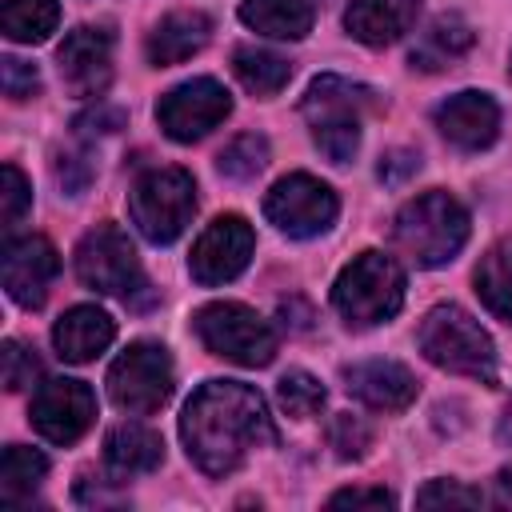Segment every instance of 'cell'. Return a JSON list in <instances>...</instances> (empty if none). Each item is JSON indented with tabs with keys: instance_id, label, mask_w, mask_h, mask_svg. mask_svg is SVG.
<instances>
[{
	"instance_id": "8fae6325",
	"label": "cell",
	"mask_w": 512,
	"mask_h": 512,
	"mask_svg": "<svg viewBox=\"0 0 512 512\" xmlns=\"http://www.w3.org/2000/svg\"><path fill=\"white\" fill-rule=\"evenodd\" d=\"M232 112V96L220 80L212 76H196V80H184L180 88L164 92L160 104H156V120L160 128L180 140V144H192L200 136H208L224 116Z\"/></svg>"
},
{
	"instance_id": "7402d4cb",
	"label": "cell",
	"mask_w": 512,
	"mask_h": 512,
	"mask_svg": "<svg viewBox=\"0 0 512 512\" xmlns=\"http://www.w3.org/2000/svg\"><path fill=\"white\" fill-rule=\"evenodd\" d=\"M240 20L272 40H300L312 32V4L308 0H244Z\"/></svg>"
},
{
	"instance_id": "8992f818",
	"label": "cell",
	"mask_w": 512,
	"mask_h": 512,
	"mask_svg": "<svg viewBox=\"0 0 512 512\" xmlns=\"http://www.w3.org/2000/svg\"><path fill=\"white\" fill-rule=\"evenodd\" d=\"M128 212L144 240L172 244L196 212V184L184 168H148L128 192Z\"/></svg>"
},
{
	"instance_id": "2e32d148",
	"label": "cell",
	"mask_w": 512,
	"mask_h": 512,
	"mask_svg": "<svg viewBox=\"0 0 512 512\" xmlns=\"http://www.w3.org/2000/svg\"><path fill=\"white\" fill-rule=\"evenodd\" d=\"M436 128L464 152H480L500 132V108L488 92H456L436 108Z\"/></svg>"
},
{
	"instance_id": "9c48e42d",
	"label": "cell",
	"mask_w": 512,
	"mask_h": 512,
	"mask_svg": "<svg viewBox=\"0 0 512 512\" xmlns=\"http://www.w3.org/2000/svg\"><path fill=\"white\" fill-rule=\"evenodd\" d=\"M336 212H340L336 192H332L324 180L308 176V172H292V176L276 180V184L268 188V196H264V216H268L280 232H288V236H296V240L320 236L324 228H332Z\"/></svg>"
},
{
	"instance_id": "603a6c76",
	"label": "cell",
	"mask_w": 512,
	"mask_h": 512,
	"mask_svg": "<svg viewBox=\"0 0 512 512\" xmlns=\"http://www.w3.org/2000/svg\"><path fill=\"white\" fill-rule=\"evenodd\" d=\"M472 28L460 20V16H440L432 20V28L424 32V40L412 48V64L424 68V72H436V68H448L452 60H460L468 48H472Z\"/></svg>"
},
{
	"instance_id": "e0dca14e",
	"label": "cell",
	"mask_w": 512,
	"mask_h": 512,
	"mask_svg": "<svg viewBox=\"0 0 512 512\" xmlns=\"http://www.w3.org/2000/svg\"><path fill=\"white\" fill-rule=\"evenodd\" d=\"M344 388L376 412H404L416 400V376L396 360H360L344 368Z\"/></svg>"
},
{
	"instance_id": "4316f807",
	"label": "cell",
	"mask_w": 512,
	"mask_h": 512,
	"mask_svg": "<svg viewBox=\"0 0 512 512\" xmlns=\"http://www.w3.org/2000/svg\"><path fill=\"white\" fill-rule=\"evenodd\" d=\"M56 24H60L56 0H4L0 8V28L16 44H40L56 32Z\"/></svg>"
},
{
	"instance_id": "3957f363",
	"label": "cell",
	"mask_w": 512,
	"mask_h": 512,
	"mask_svg": "<svg viewBox=\"0 0 512 512\" xmlns=\"http://www.w3.org/2000/svg\"><path fill=\"white\" fill-rule=\"evenodd\" d=\"M372 92L364 84H352L344 76H316L304 96V120L312 128L316 148L332 164H348L360 148V116L372 108Z\"/></svg>"
},
{
	"instance_id": "60d3db41",
	"label": "cell",
	"mask_w": 512,
	"mask_h": 512,
	"mask_svg": "<svg viewBox=\"0 0 512 512\" xmlns=\"http://www.w3.org/2000/svg\"><path fill=\"white\" fill-rule=\"evenodd\" d=\"M500 440H504V444H512V404H508V412H504V424H500Z\"/></svg>"
},
{
	"instance_id": "4fadbf2b",
	"label": "cell",
	"mask_w": 512,
	"mask_h": 512,
	"mask_svg": "<svg viewBox=\"0 0 512 512\" xmlns=\"http://www.w3.org/2000/svg\"><path fill=\"white\" fill-rule=\"evenodd\" d=\"M96 416V396L84 380H48L32 396V428L52 444H72L88 432Z\"/></svg>"
},
{
	"instance_id": "6da1fadb",
	"label": "cell",
	"mask_w": 512,
	"mask_h": 512,
	"mask_svg": "<svg viewBox=\"0 0 512 512\" xmlns=\"http://www.w3.org/2000/svg\"><path fill=\"white\" fill-rule=\"evenodd\" d=\"M188 456L208 476H228L252 448L276 444L264 396L244 380H208L192 392L180 416Z\"/></svg>"
},
{
	"instance_id": "7c38bea8",
	"label": "cell",
	"mask_w": 512,
	"mask_h": 512,
	"mask_svg": "<svg viewBox=\"0 0 512 512\" xmlns=\"http://www.w3.org/2000/svg\"><path fill=\"white\" fill-rule=\"evenodd\" d=\"M252 248H256V236H252V228H248L244 216H232V212L228 216H216L200 232V240L192 244V256H188L192 280H200L208 288L236 280L248 268Z\"/></svg>"
},
{
	"instance_id": "30bf717a",
	"label": "cell",
	"mask_w": 512,
	"mask_h": 512,
	"mask_svg": "<svg viewBox=\"0 0 512 512\" xmlns=\"http://www.w3.org/2000/svg\"><path fill=\"white\" fill-rule=\"evenodd\" d=\"M76 276L92 288V292H108V296H132L140 284V264H136V248L132 240L116 228V224H96L80 248H76Z\"/></svg>"
},
{
	"instance_id": "4dcf8cb0",
	"label": "cell",
	"mask_w": 512,
	"mask_h": 512,
	"mask_svg": "<svg viewBox=\"0 0 512 512\" xmlns=\"http://www.w3.org/2000/svg\"><path fill=\"white\" fill-rule=\"evenodd\" d=\"M4 388L8 392H20V388H28L36 376H40V360L24 348V344H16V340H4Z\"/></svg>"
},
{
	"instance_id": "52a82bcc",
	"label": "cell",
	"mask_w": 512,
	"mask_h": 512,
	"mask_svg": "<svg viewBox=\"0 0 512 512\" xmlns=\"http://www.w3.org/2000/svg\"><path fill=\"white\" fill-rule=\"evenodd\" d=\"M192 328H196V336L204 340V348L212 356H224L232 364L264 368L276 356V332H272V324L264 316H256L248 304L212 300V304L196 308Z\"/></svg>"
},
{
	"instance_id": "ffe728a7",
	"label": "cell",
	"mask_w": 512,
	"mask_h": 512,
	"mask_svg": "<svg viewBox=\"0 0 512 512\" xmlns=\"http://www.w3.org/2000/svg\"><path fill=\"white\" fill-rule=\"evenodd\" d=\"M212 36V20L196 8H180V12H168L152 32H148V60L156 68H168V64H180L188 56H196Z\"/></svg>"
},
{
	"instance_id": "836d02e7",
	"label": "cell",
	"mask_w": 512,
	"mask_h": 512,
	"mask_svg": "<svg viewBox=\"0 0 512 512\" xmlns=\"http://www.w3.org/2000/svg\"><path fill=\"white\" fill-rule=\"evenodd\" d=\"M36 88H40L36 68L24 64V60H16V56H8V60H4V92H8L12 100H24V96H32Z\"/></svg>"
},
{
	"instance_id": "5b68a950",
	"label": "cell",
	"mask_w": 512,
	"mask_h": 512,
	"mask_svg": "<svg viewBox=\"0 0 512 512\" xmlns=\"http://www.w3.org/2000/svg\"><path fill=\"white\" fill-rule=\"evenodd\" d=\"M332 304L352 328L380 324L404 304V272L384 252H360L332 284Z\"/></svg>"
},
{
	"instance_id": "d6986e66",
	"label": "cell",
	"mask_w": 512,
	"mask_h": 512,
	"mask_svg": "<svg viewBox=\"0 0 512 512\" xmlns=\"http://www.w3.org/2000/svg\"><path fill=\"white\" fill-rule=\"evenodd\" d=\"M420 16V0H352L344 12V28L368 44V48H384L392 40H400Z\"/></svg>"
},
{
	"instance_id": "7a4b0ae2",
	"label": "cell",
	"mask_w": 512,
	"mask_h": 512,
	"mask_svg": "<svg viewBox=\"0 0 512 512\" xmlns=\"http://www.w3.org/2000/svg\"><path fill=\"white\" fill-rule=\"evenodd\" d=\"M392 240L416 268L448 264L468 240V212L456 196H448L440 188L420 192L416 200H408L396 212Z\"/></svg>"
},
{
	"instance_id": "d6a6232c",
	"label": "cell",
	"mask_w": 512,
	"mask_h": 512,
	"mask_svg": "<svg viewBox=\"0 0 512 512\" xmlns=\"http://www.w3.org/2000/svg\"><path fill=\"white\" fill-rule=\"evenodd\" d=\"M484 496L472 492V488H460L452 480H432L428 488L416 492V504H480Z\"/></svg>"
},
{
	"instance_id": "f35d334b",
	"label": "cell",
	"mask_w": 512,
	"mask_h": 512,
	"mask_svg": "<svg viewBox=\"0 0 512 512\" xmlns=\"http://www.w3.org/2000/svg\"><path fill=\"white\" fill-rule=\"evenodd\" d=\"M120 112L116 108H96V112H88V116H80L76 120V128H84V132H112V128H120Z\"/></svg>"
},
{
	"instance_id": "d590c367",
	"label": "cell",
	"mask_w": 512,
	"mask_h": 512,
	"mask_svg": "<svg viewBox=\"0 0 512 512\" xmlns=\"http://www.w3.org/2000/svg\"><path fill=\"white\" fill-rule=\"evenodd\" d=\"M56 180H60L68 192H84V184L92 180V168L84 164V156H60V164H56Z\"/></svg>"
},
{
	"instance_id": "cb8c5ba5",
	"label": "cell",
	"mask_w": 512,
	"mask_h": 512,
	"mask_svg": "<svg viewBox=\"0 0 512 512\" xmlns=\"http://www.w3.org/2000/svg\"><path fill=\"white\" fill-rule=\"evenodd\" d=\"M472 280H476V296L484 300V308L496 320L512 324V240H504L488 256H480Z\"/></svg>"
},
{
	"instance_id": "f1b7e54d",
	"label": "cell",
	"mask_w": 512,
	"mask_h": 512,
	"mask_svg": "<svg viewBox=\"0 0 512 512\" xmlns=\"http://www.w3.org/2000/svg\"><path fill=\"white\" fill-rule=\"evenodd\" d=\"M216 164H220V172L232 176V180H252V176L268 164V140L256 136V132H244V136H236V140L220 152Z\"/></svg>"
},
{
	"instance_id": "ac0fdd59",
	"label": "cell",
	"mask_w": 512,
	"mask_h": 512,
	"mask_svg": "<svg viewBox=\"0 0 512 512\" xmlns=\"http://www.w3.org/2000/svg\"><path fill=\"white\" fill-rule=\"evenodd\" d=\"M112 336H116V324H112V316H108L104 308H96V304H76V308H68V312L56 320V328H52V344H56V352H60L68 364H88V360H96V356L112 344Z\"/></svg>"
},
{
	"instance_id": "44dd1931",
	"label": "cell",
	"mask_w": 512,
	"mask_h": 512,
	"mask_svg": "<svg viewBox=\"0 0 512 512\" xmlns=\"http://www.w3.org/2000/svg\"><path fill=\"white\" fill-rule=\"evenodd\" d=\"M164 460V444L152 428L144 424H116L104 436V464L124 480V476H140L152 472Z\"/></svg>"
},
{
	"instance_id": "74e56055",
	"label": "cell",
	"mask_w": 512,
	"mask_h": 512,
	"mask_svg": "<svg viewBox=\"0 0 512 512\" xmlns=\"http://www.w3.org/2000/svg\"><path fill=\"white\" fill-rule=\"evenodd\" d=\"M76 500L80 504H96V508H108V504H124L128 496H120V492H108L104 484H96L92 476H80V484H76Z\"/></svg>"
},
{
	"instance_id": "277c9868",
	"label": "cell",
	"mask_w": 512,
	"mask_h": 512,
	"mask_svg": "<svg viewBox=\"0 0 512 512\" xmlns=\"http://www.w3.org/2000/svg\"><path fill=\"white\" fill-rule=\"evenodd\" d=\"M420 352L456 376H472L492 384L496 380V348L492 336L456 304H436L420 324Z\"/></svg>"
},
{
	"instance_id": "f546056e",
	"label": "cell",
	"mask_w": 512,
	"mask_h": 512,
	"mask_svg": "<svg viewBox=\"0 0 512 512\" xmlns=\"http://www.w3.org/2000/svg\"><path fill=\"white\" fill-rule=\"evenodd\" d=\"M328 444L336 448L340 460H360L368 452V444H372V428H368V420H360L352 412H340L328 424Z\"/></svg>"
},
{
	"instance_id": "d4e9b609",
	"label": "cell",
	"mask_w": 512,
	"mask_h": 512,
	"mask_svg": "<svg viewBox=\"0 0 512 512\" xmlns=\"http://www.w3.org/2000/svg\"><path fill=\"white\" fill-rule=\"evenodd\" d=\"M232 68H236V80L252 96H276L292 80V64L268 48H256V44H240L232 52Z\"/></svg>"
},
{
	"instance_id": "83f0119b",
	"label": "cell",
	"mask_w": 512,
	"mask_h": 512,
	"mask_svg": "<svg viewBox=\"0 0 512 512\" xmlns=\"http://www.w3.org/2000/svg\"><path fill=\"white\" fill-rule=\"evenodd\" d=\"M276 396H280V408L296 420L316 416L324 408V384L308 372H284L280 384H276Z\"/></svg>"
},
{
	"instance_id": "1f68e13d",
	"label": "cell",
	"mask_w": 512,
	"mask_h": 512,
	"mask_svg": "<svg viewBox=\"0 0 512 512\" xmlns=\"http://www.w3.org/2000/svg\"><path fill=\"white\" fill-rule=\"evenodd\" d=\"M32 204V188L16 164H4V228H16Z\"/></svg>"
},
{
	"instance_id": "9a60e30c",
	"label": "cell",
	"mask_w": 512,
	"mask_h": 512,
	"mask_svg": "<svg viewBox=\"0 0 512 512\" xmlns=\"http://www.w3.org/2000/svg\"><path fill=\"white\" fill-rule=\"evenodd\" d=\"M60 76L76 96H100L112 80V40L100 28H76L64 36L60 52Z\"/></svg>"
},
{
	"instance_id": "ab89813d",
	"label": "cell",
	"mask_w": 512,
	"mask_h": 512,
	"mask_svg": "<svg viewBox=\"0 0 512 512\" xmlns=\"http://www.w3.org/2000/svg\"><path fill=\"white\" fill-rule=\"evenodd\" d=\"M488 500H492L496 508H512V464L496 472V480H492V496H488Z\"/></svg>"
},
{
	"instance_id": "484cf974",
	"label": "cell",
	"mask_w": 512,
	"mask_h": 512,
	"mask_svg": "<svg viewBox=\"0 0 512 512\" xmlns=\"http://www.w3.org/2000/svg\"><path fill=\"white\" fill-rule=\"evenodd\" d=\"M44 472H48L44 452L24 448V444H8L4 448V460H0V504L20 508L40 488Z\"/></svg>"
},
{
	"instance_id": "ba28073f",
	"label": "cell",
	"mask_w": 512,
	"mask_h": 512,
	"mask_svg": "<svg viewBox=\"0 0 512 512\" xmlns=\"http://www.w3.org/2000/svg\"><path fill=\"white\" fill-rule=\"evenodd\" d=\"M108 396L116 408L132 412V416H148L156 408L168 404L172 396V356L168 348L152 344V340H136L128 344L116 364L108 368Z\"/></svg>"
},
{
	"instance_id": "e575fe53",
	"label": "cell",
	"mask_w": 512,
	"mask_h": 512,
	"mask_svg": "<svg viewBox=\"0 0 512 512\" xmlns=\"http://www.w3.org/2000/svg\"><path fill=\"white\" fill-rule=\"evenodd\" d=\"M416 168H420V156L408 152V148H396V152H388V156L380 160V180H384V184H404Z\"/></svg>"
},
{
	"instance_id": "5bb4252c",
	"label": "cell",
	"mask_w": 512,
	"mask_h": 512,
	"mask_svg": "<svg viewBox=\"0 0 512 512\" xmlns=\"http://www.w3.org/2000/svg\"><path fill=\"white\" fill-rule=\"evenodd\" d=\"M60 272V256L44 236H12L4 244V288L16 304L40 308L52 280Z\"/></svg>"
},
{
	"instance_id": "8d00e7d4",
	"label": "cell",
	"mask_w": 512,
	"mask_h": 512,
	"mask_svg": "<svg viewBox=\"0 0 512 512\" xmlns=\"http://www.w3.org/2000/svg\"><path fill=\"white\" fill-rule=\"evenodd\" d=\"M328 504L332 508H340V504H396V496L384 488H344V492H332Z\"/></svg>"
}]
</instances>
